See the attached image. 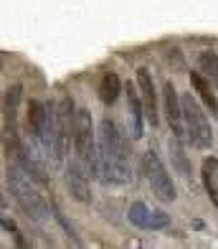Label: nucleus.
<instances>
[{"mask_svg": "<svg viewBox=\"0 0 218 249\" xmlns=\"http://www.w3.org/2000/svg\"><path fill=\"white\" fill-rule=\"evenodd\" d=\"M99 158H101V180L104 183H127L130 180V150L119 127L109 117L99 122Z\"/></svg>", "mask_w": 218, "mask_h": 249, "instance_id": "obj_1", "label": "nucleus"}, {"mask_svg": "<svg viewBox=\"0 0 218 249\" xmlns=\"http://www.w3.org/2000/svg\"><path fill=\"white\" fill-rule=\"evenodd\" d=\"M8 188H10V194H13V198L18 201V206L26 211V216L31 221H36V224H46L51 216V211H49V203H46L41 198V194L36 191V186L31 183V173L23 168L20 163H13L8 168Z\"/></svg>", "mask_w": 218, "mask_h": 249, "instance_id": "obj_2", "label": "nucleus"}, {"mask_svg": "<svg viewBox=\"0 0 218 249\" xmlns=\"http://www.w3.org/2000/svg\"><path fill=\"white\" fill-rule=\"evenodd\" d=\"M74 150L79 163L86 168L91 178H101V158H99V140L94 138L91 127V115L86 109L76 112V124H74Z\"/></svg>", "mask_w": 218, "mask_h": 249, "instance_id": "obj_3", "label": "nucleus"}, {"mask_svg": "<svg viewBox=\"0 0 218 249\" xmlns=\"http://www.w3.org/2000/svg\"><path fill=\"white\" fill-rule=\"evenodd\" d=\"M183 124H185V135L188 140L201 150H208L213 145V132H211V124L205 112L201 109V105L193 94H183Z\"/></svg>", "mask_w": 218, "mask_h": 249, "instance_id": "obj_4", "label": "nucleus"}, {"mask_svg": "<svg viewBox=\"0 0 218 249\" xmlns=\"http://www.w3.org/2000/svg\"><path fill=\"white\" fill-rule=\"evenodd\" d=\"M142 165H145V176H147V183H150L152 194L160 201H175V183L170 178L168 168L163 165L160 155L155 150H147L142 155Z\"/></svg>", "mask_w": 218, "mask_h": 249, "instance_id": "obj_5", "label": "nucleus"}, {"mask_svg": "<svg viewBox=\"0 0 218 249\" xmlns=\"http://www.w3.org/2000/svg\"><path fill=\"white\" fill-rule=\"evenodd\" d=\"M163 107H165V117L170 122L173 135L183 138L185 135V124H183V97H178V89L173 87V82H165V87H163Z\"/></svg>", "mask_w": 218, "mask_h": 249, "instance_id": "obj_6", "label": "nucleus"}, {"mask_svg": "<svg viewBox=\"0 0 218 249\" xmlns=\"http://www.w3.org/2000/svg\"><path fill=\"white\" fill-rule=\"evenodd\" d=\"M127 219L134 224V226H140V229H165V226L170 224V216L165 211H155L150 206H145L142 201H137L130 206L127 211Z\"/></svg>", "mask_w": 218, "mask_h": 249, "instance_id": "obj_7", "label": "nucleus"}, {"mask_svg": "<svg viewBox=\"0 0 218 249\" xmlns=\"http://www.w3.org/2000/svg\"><path fill=\"white\" fill-rule=\"evenodd\" d=\"M137 89H140L142 94V102H145V117L147 122L152 124V127H157V92H155V82H152V74L150 69H145V66H140L137 69Z\"/></svg>", "mask_w": 218, "mask_h": 249, "instance_id": "obj_8", "label": "nucleus"}, {"mask_svg": "<svg viewBox=\"0 0 218 249\" xmlns=\"http://www.w3.org/2000/svg\"><path fill=\"white\" fill-rule=\"evenodd\" d=\"M66 186L71 191V196L82 203H89L91 201V194H89V173L86 168L79 163V158L66 163Z\"/></svg>", "mask_w": 218, "mask_h": 249, "instance_id": "obj_9", "label": "nucleus"}, {"mask_svg": "<svg viewBox=\"0 0 218 249\" xmlns=\"http://www.w3.org/2000/svg\"><path fill=\"white\" fill-rule=\"evenodd\" d=\"M127 105H130V132H132V140H140L142 138V117H145V102L140 89L132 87V82L127 84Z\"/></svg>", "mask_w": 218, "mask_h": 249, "instance_id": "obj_10", "label": "nucleus"}, {"mask_svg": "<svg viewBox=\"0 0 218 249\" xmlns=\"http://www.w3.org/2000/svg\"><path fill=\"white\" fill-rule=\"evenodd\" d=\"M20 94H23L20 84L8 87V92H5V130L10 132V138H16V112H18Z\"/></svg>", "mask_w": 218, "mask_h": 249, "instance_id": "obj_11", "label": "nucleus"}, {"mask_svg": "<svg viewBox=\"0 0 218 249\" xmlns=\"http://www.w3.org/2000/svg\"><path fill=\"white\" fill-rule=\"evenodd\" d=\"M203 186L208 191L213 206H218V158H205L203 160Z\"/></svg>", "mask_w": 218, "mask_h": 249, "instance_id": "obj_12", "label": "nucleus"}, {"mask_svg": "<svg viewBox=\"0 0 218 249\" xmlns=\"http://www.w3.org/2000/svg\"><path fill=\"white\" fill-rule=\"evenodd\" d=\"M119 89H122L119 76L114 71H107L104 76H101V82H99V99L109 107V105H114V102L119 99Z\"/></svg>", "mask_w": 218, "mask_h": 249, "instance_id": "obj_13", "label": "nucleus"}, {"mask_svg": "<svg viewBox=\"0 0 218 249\" xmlns=\"http://www.w3.org/2000/svg\"><path fill=\"white\" fill-rule=\"evenodd\" d=\"M198 69L203 71V76L218 89V53L211 49H203L198 53Z\"/></svg>", "mask_w": 218, "mask_h": 249, "instance_id": "obj_14", "label": "nucleus"}, {"mask_svg": "<svg viewBox=\"0 0 218 249\" xmlns=\"http://www.w3.org/2000/svg\"><path fill=\"white\" fill-rule=\"evenodd\" d=\"M190 84H193V89L198 92V97L205 102V107H208L213 115H216V112H218V99H216V94H213L211 84L205 82V76L198 74V71H193V74H190Z\"/></svg>", "mask_w": 218, "mask_h": 249, "instance_id": "obj_15", "label": "nucleus"}, {"mask_svg": "<svg viewBox=\"0 0 218 249\" xmlns=\"http://www.w3.org/2000/svg\"><path fill=\"white\" fill-rule=\"evenodd\" d=\"M43 122H46V102L31 99V102H28V130H31L33 138L41 132Z\"/></svg>", "mask_w": 218, "mask_h": 249, "instance_id": "obj_16", "label": "nucleus"}, {"mask_svg": "<svg viewBox=\"0 0 218 249\" xmlns=\"http://www.w3.org/2000/svg\"><path fill=\"white\" fill-rule=\"evenodd\" d=\"M170 150H173V158L178 160L180 173H183V176H190V171H188V160H185V153H183V148H180V138H178V135H175V138H170Z\"/></svg>", "mask_w": 218, "mask_h": 249, "instance_id": "obj_17", "label": "nucleus"}]
</instances>
